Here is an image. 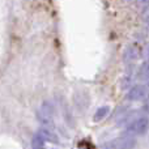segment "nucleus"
<instances>
[{
	"label": "nucleus",
	"instance_id": "1",
	"mask_svg": "<svg viewBox=\"0 0 149 149\" xmlns=\"http://www.w3.org/2000/svg\"><path fill=\"white\" fill-rule=\"evenodd\" d=\"M149 128V118L148 116H139L135 120L130 122L128 126L126 127V134L128 136H140L144 135Z\"/></svg>",
	"mask_w": 149,
	"mask_h": 149
},
{
	"label": "nucleus",
	"instance_id": "4",
	"mask_svg": "<svg viewBox=\"0 0 149 149\" xmlns=\"http://www.w3.org/2000/svg\"><path fill=\"white\" fill-rule=\"evenodd\" d=\"M147 95H148V88L145 85H135L127 93V100L136 102V101H143L144 98H147Z\"/></svg>",
	"mask_w": 149,
	"mask_h": 149
},
{
	"label": "nucleus",
	"instance_id": "2",
	"mask_svg": "<svg viewBox=\"0 0 149 149\" xmlns=\"http://www.w3.org/2000/svg\"><path fill=\"white\" fill-rule=\"evenodd\" d=\"M52 116H54V106L50 102H43L37 111V118L39 123L43 126H51L52 124Z\"/></svg>",
	"mask_w": 149,
	"mask_h": 149
},
{
	"label": "nucleus",
	"instance_id": "11",
	"mask_svg": "<svg viewBox=\"0 0 149 149\" xmlns=\"http://www.w3.org/2000/svg\"><path fill=\"white\" fill-rule=\"evenodd\" d=\"M148 58H149V49H148Z\"/></svg>",
	"mask_w": 149,
	"mask_h": 149
},
{
	"label": "nucleus",
	"instance_id": "10",
	"mask_svg": "<svg viewBox=\"0 0 149 149\" xmlns=\"http://www.w3.org/2000/svg\"><path fill=\"white\" fill-rule=\"evenodd\" d=\"M145 86H147V88H148V90H149V81H148V84L145 85Z\"/></svg>",
	"mask_w": 149,
	"mask_h": 149
},
{
	"label": "nucleus",
	"instance_id": "9",
	"mask_svg": "<svg viewBox=\"0 0 149 149\" xmlns=\"http://www.w3.org/2000/svg\"><path fill=\"white\" fill-rule=\"evenodd\" d=\"M143 110H144L145 113H147L148 115H149V101H148V102H147V103H145V105H144V107H143Z\"/></svg>",
	"mask_w": 149,
	"mask_h": 149
},
{
	"label": "nucleus",
	"instance_id": "5",
	"mask_svg": "<svg viewBox=\"0 0 149 149\" xmlns=\"http://www.w3.org/2000/svg\"><path fill=\"white\" fill-rule=\"evenodd\" d=\"M37 135H39V136H41L42 139L45 140V141L58 143V137H56V135H55L52 131H50V130L47 128V127H41V128L38 130V132H37Z\"/></svg>",
	"mask_w": 149,
	"mask_h": 149
},
{
	"label": "nucleus",
	"instance_id": "3",
	"mask_svg": "<svg viewBox=\"0 0 149 149\" xmlns=\"http://www.w3.org/2000/svg\"><path fill=\"white\" fill-rule=\"evenodd\" d=\"M136 145L134 137L131 136H122L110 141L109 144L103 145L102 149H134Z\"/></svg>",
	"mask_w": 149,
	"mask_h": 149
},
{
	"label": "nucleus",
	"instance_id": "8",
	"mask_svg": "<svg viewBox=\"0 0 149 149\" xmlns=\"http://www.w3.org/2000/svg\"><path fill=\"white\" fill-rule=\"evenodd\" d=\"M31 148L33 149H46V141L39 135H34L31 139Z\"/></svg>",
	"mask_w": 149,
	"mask_h": 149
},
{
	"label": "nucleus",
	"instance_id": "6",
	"mask_svg": "<svg viewBox=\"0 0 149 149\" xmlns=\"http://www.w3.org/2000/svg\"><path fill=\"white\" fill-rule=\"evenodd\" d=\"M137 79L149 81V62H145L140 65L139 71H137Z\"/></svg>",
	"mask_w": 149,
	"mask_h": 149
},
{
	"label": "nucleus",
	"instance_id": "7",
	"mask_svg": "<svg viewBox=\"0 0 149 149\" xmlns=\"http://www.w3.org/2000/svg\"><path fill=\"white\" fill-rule=\"evenodd\" d=\"M109 111H110V107H109V106H101V107L95 111L94 116H93V120L94 122L102 120L103 118H106V115L109 114Z\"/></svg>",
	"mask_w": 149,
	"mask_h": 149
}]
</instances>
